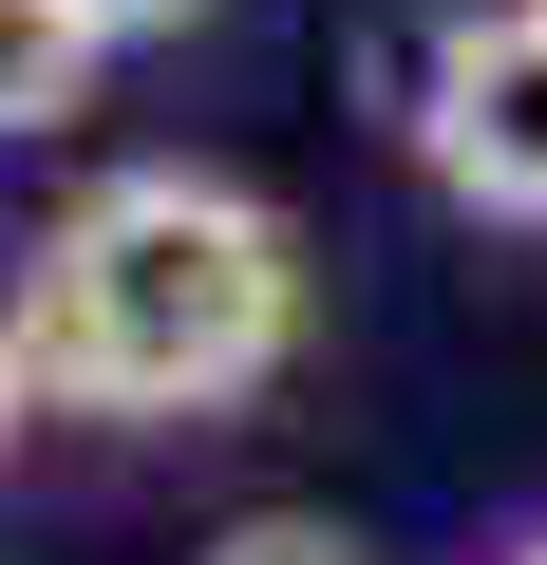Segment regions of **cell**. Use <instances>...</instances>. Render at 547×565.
<instances>
[{"label": "cell", "mask_w": 547, "mask_h": 565, "mask_svg": "<svg viewBox=\"0 0 547 565\" xmlns=\"http://www.w3.org/2000/svg\"><path fill=\"white\" fill-rule=\"evenodd\" d=\"M0 302H20L39 415H114V434L245 415L303 359V226L245 170H95Z\"/></svg>", "instance_id": "obj_1"}, {"label": "cell", "mask_w": 547, "mask_h": 565, "mask_svg": "<svg viewBox=\"0 0 547 565\" xmlns=\"http://www.w3.org/2000/svg\"><path fill=\"white\" fill-rule=\"evenodd\" d=\"M415 170L472 226H547V0H453L415 57Z\"/></svg>", "instance_id": "obj_2"}, {"label": "cell", "mask_w": 547, "mask_h": 565, "mask_svg": "<svg viewBox=\"0 0 547 565\" xmlns=\"http://www.w3.org/2000/svg\"><path fill=\"white\" fill-rule=\"evenodd\" d=\"M95 76H114V39L76 20V0H0V151H20V132H76Z\"/></svg>", "instance_id": "obj_3"}, {"label": "cell", "mask_w": 547, "mask_h": 565, "mask_svg": "<svg viewBox=\"0 0 547 565\" xmlns=\"http://www.w3.org/2000/svg\"><path fill=\"white\" fill-rule=\"evenodd\" d=\"M208 565H359V527H340V509H245Z\"/></svg>", "instance_id": "obj_4"}, {"label": "cell", "mask_w": 547, "mask_h": 565, "mask_svg": "<svg viewBox=\"0 0 547 565\" xmlns=\"http://www.w3.org/2000/svg\"><path fill=\"white\" fill-rule=\"evenodd\" d=\"M76 20H95V39L133 57V39H189V20H208V0H76Z\"/></svg>", "instance_id": "obj_5"}, {"label": "cell", "mask_w": 547, "mask_h": 565, "mask_svg": "<svg viewBox=\"0 0 547 565\" xmlns=\"http://www.w3.org/2000/svg\"><path fill=\"white\" fill-rule=\"evenodd\" d=\"M20 415H39V359H20V302H0V452H20Z\"/></svg>", "instance_id": "obj_6"}, {"label": "cell", "mask_w": 547, "mask_h": 565, "mask_svg": "<svg viewBox=\"0 0 547 565\" xmlns=\"http://www.w3.org/2000/svg\"><path fill=\"white\" fill-rule=\"evenodd\" d=\"M509 565H547V527H528V546H509Z\"/></svg>", "instance_id": "obj_7"}]
</instances>
